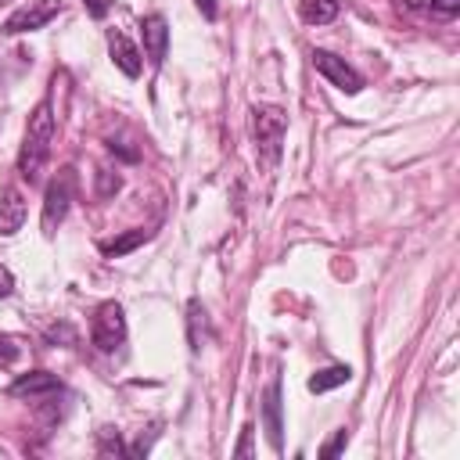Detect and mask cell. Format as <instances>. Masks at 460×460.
Listing matches in <instances>:
<instances>
[{"label":"cell","mask_w":460,"mask_h":460,"mask_svg":"<svg viewBox=\"0 0 460 460\" xmlns=\"http://www.w3.org/2000/svg\"><path fill=\"white\" fill-rule=\"evenodd\" d=\"M252 133H255V147L262 155V162H277L280 147H284V133H288V115L277 104H252Z\"/></svg>","instance_id":"cell-2"},{"label":"cell","mask_w":460,"mask_h":460,"mask_svg":"<svg viewBox=\"0 0 460 460\" xmlns=\"http://www.w3.org/2000/svg\"><path fill=\"white\" fill-rule=\"evenodd\" d=\"M22 356V345L11 334H0V367H14Z\"/></svg>","instance_id":"cell-16"},{"label":"cell","mask_w":460,"mask_h":460,"mask_svg":"<svg viewBox=\"0 0 460 460\" xmlns=\"http://www.w3.org/2000/svg\"><path fill=\"white\" fill-rule=\"evenodd\" d=\"M25 223V194L7 183L0 187V237H14Z\"/></svg>","instance_id":"cell-9"},{"label":"cell","mask_w":460,"mask_h":460,"mask_svg":"<svg viewBox=\"0 0 460 460\" xmlns=\"http://www.w3.org/2000/svg\"><path fill=\"white\" fill-rule=\"evenodd\" d=\"M83 4H86V11H90L93 18H104L108 7H111V0H83Z\"/></svg>","instance_id":"cell-21"},{"label":"cell","mask_w":460,"mask_h":460,"mask_svg":"<svg viewBox=\"0 0 460 460\" xmlns=\"http://www.w3.org/2000/svg\"><path fill=\"white\" fill-rule=\"evenodd\" d=\"M187 327H190V349L201 352V345L208 341V313L198 298L187 302Z\"/></svg>","instance_id":"cell-12"},{"label":"cell","mask_w":460,"mask_h":460,"mask_svg":"<svg viewBox=\"0 0 460 460\" xmlns=\"http://www.w3.org/2000/svg\"><path fill=\"white\" fill-rule=\"evenodd\" d=\"M72 198H75V169L72 165H61L58 176L47 183V194H43V216H40V223H43V234L47 237L58 234V226L65 223V216L72 208Z\"/></svg>","instance_id":"cell-3"},{"label":"cell","mask_w":460,"mask_h":460,"mask_svg":"<svg viewBox=\"0 0 460 460\" xmlns=\"http://www.w3.org/2000/svg\"><path fill=\"white\" fill-rule=\"evenodd\" d=\"M302 18L309 25H323L338 18V0H302Z\"/></svg>","instance_id":"cell-14"},{"label":"cell","mask_w":460,"mask_h":460,"mask_svg":"<svg viewBox=\"0 0 460 460\" xmlns=\"http://www.w3.org/2000/svg\"><path fill=\"white\" fill-rule=\"evenodd\" d=\"M194 4H198V11H201L208 22H216V14H219V4H216V0H194Z\"/></svg>","instance_id":"cell-23"},{"label":"cell","mask_w":460,"mask_h":460,"mask_svg":"<svg viewBox=\"0 0 460 460\" xmlns=\"http://www.w3.org/2000/svg\"><path fill=\"white\" fill-rule=\"evenodd\" d=\"M309 58H313V68H316L327 83H334L338 90H345V93H359V90H363V75H359L345 58H338V54H331V50H313Z\"/></svg>","instance_id":"cell-6"},{"label":"cell","mask_w":460,"mask_h":460,"mask_svg":"<svg viewBox=\"0 0 460 460\" xmlns=\"http://www.w3.org/2000/svg\"><path fill=\"white\" fill-rule=\"evenodd\" d=\"M61 14V0H29L22 4L7 22H4V36H18V32H32V29H43L50 18Z\"/></svg>","instance_id":"cell-5"},{"label":"cell","mask_w":460,"mask_h":460,"mask_svg":"<svg viewBox=\"0 0 460 460\" xmlns=\"http://www.w3.org/2000/svg\"><path fill=\"white\" fill-rule=\"evenodd\" d=\"M237 456H248L252 453V424H244V431H241V442H237V449H234Z\"/></svg>","instance_id":"cell-20"},{"label":"cell","mask_w":460,"mask_h":460,"mask_svg":"<svg viewBox=\"0 0 460 460\" xmlns=\"http://www.w3.org/2000/svg\"><path fill=\"white\" fill-rule=\"evenodd\" d=\"M97 180H101V198H104V194H115V190L122 187V180H119L115 172H108V169H101Z\"/></svg>","instance_id":"cell-17"},{"label":"cell","mask_w":460,"mask_h":460,"mask_svg":"<svg viewBox=\"0 0 460 460\" xmlns=\"http://www.w3.org/2000/svg\"><path fill=\"white\" fill-rule=\"evenodd\" d=\"M0 4H4V0H0Z\"/></svg>","instance_id":"cell-25"},{"label":"cell","mask_w":460,"mask_h":460,"mask_svg":"<svg viewBox=\"0 0 460 460\" xmlns=\"http://www.w3.org/2000/svg\"><path fill=\"white\" fill-rule=\"evenodd\" d=\"M140 36H144L147 61L158 68L165 61V50H169V22L162 14H147V18H140Z\"/></svg>","instance_id":"cell-8"},{"label":"cell","mask_w":460,"mask_h":460,"mask_svg":"<svg viewBox=\"0 0 460 460\" xmlns=\"http://www.w3.org/2000/svg\"><path fill=\"white\" fill-rule=\"evenodd\" d=\"M262 420H266V438L273 449H280V381H270V388L262 392Z\"/></svg>","instance_id":"cell-11"},{"label":"cell","mask_w":460,"mask_h":460,"mask_svg":"<svg viewBox=\"0 0 460 460\" xmlns=\"http://www.w3.org/2000/svg\"><path fill=\"white\" fill-rule=\"evenodd\" d=\"M50 140H54V108L50 101H40L25 122V137H22V151H18V176L32 183H40L47 158H50Z\"/></svg>","instance_id":"cell-1"},{"label":"cell","mask_w":460,"mask_h":460,"mask_svg":"<svg viewBox=\"0 0 460 460\" xmlns=\"http://www.w3.org/2000/svg\"><path fill=\"white\" fill-rule=\"evenodd\" d=\"M7 395L43 402V399H50V395H61V381H58L50 370H32V374H22L18 381H11Z\"/></svg>","instance_id":"cell-7"},{"label":"cell","mask_w":460,"mask_h":460,"mask_svg":"<svg viewBox=\"0 0 460 460\" xmlns=\"http://www.w3.org/2000/svg\"><path fill=\"white\" fill-rule=\"evenodd\" d=\"M11 291H14V277H11L7 266H0V298H7Z\"/></svg>","instance_id":"cell-22"},{"label":"cell","mask_w":460,"mask_h":460,"mask_svg":"<svg viewBox=\"0 0 460 460\" xmlns=\"http://www.w3.org/2000/svg\"><path fill=\"white\" fill-rule=\"evenodd\" d=\"M90 341L101 352H115L126 341V313L119 302H101L90 320Z\"/></svg>","instance_id":"cell-4"},{"label":"cell","mask_w":460,"mask_h":460,"mask_svg":"<svg viewBox=\"0 0 460 460\" xmlns=\"http://www.w3.org/2000/svg\"><path fill=\"white\" fill-rule=\"evenodd\" d=\"M431 11L442 14V18H453L460 11V0H431Z\"/></svg>","instance_id":"cell-18"},{"label":"cell","mask_w":460,"mask_h":460,"mask_svg":"<svg viewBox=\"0 0 460 460\" xmlns=\"http://www.w3.org/2000/svg\"><path fill=\"white\" fill-rule=\"evenodd\" d=\"M345 442H349V431L341 428V431H338V435H334V438L323 446V456H334V453H341V449H345Z\"/></svg>","instance_id":"cell-19"},{"label":"cell","mask_w":460,"mask_h":460,"mask_svg":"<svg viewBox=\"0 0 460 460\" xmlns=\"http://www.w3.org/2000/svg\"><path fill=\"white\" fill-rule=\"evenodd\" d=\"M349 381H352V370H349V367H327V370H316V374L305 381V388H309V392H331V388L349 385Z\"/></svg>","instance_id":"cell-13"},{"label":"cell","mask_w":460,"mask_h":460,"mask_svg":"<svg viewBox=\"0 0 460 460\" xmlns=\"http://www.w3.org/2000/svg\"><path fill=\"white\" fill-rule=\"evenodd\" d=\"M402 4H406L410 11H417V7H424V0H402Z\"/></svg>","instance_id":"cell-24"},{"label":"cell","mask_w":460,"mask_h":460,"mask_svg":"<svg viewBox=\"0 0 460 460\" xmlns=\"http://www.w3.org/2000/svg\"><path fill=\"white\" fill-rule=\"evenodd\" d=\"M108 54H111V61L119 65V72H122V75H129V79H137V75H140L144 61H140V50L133 47V40H129L126 32H119V29H111V32H108Z\"/></svg>","instance_id":"cell-10"},{"label":"cell","mask_w":460,"mask_h":460,"mask_svg":"<svg viewBox=\"0 0 460 460\" xmlns=\"http://www.w3.org/2000/svg\"><path fill=\"white\" fill-rule=\"evenodd\" d=\"M147 237H151L147 230H129V234H122V237H115V241H101V252H104V255H111V259H119V255L133 252L137 244H144Z\"/></svg>","instance_id":"cell-15"}]
</instances>
